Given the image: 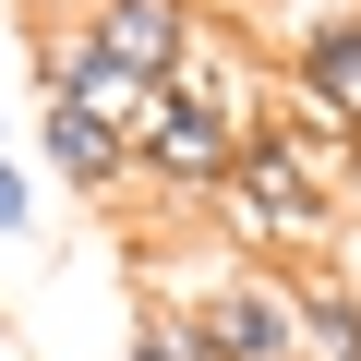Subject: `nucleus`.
Listing matches in <instances>:
<instances>
[{"instance_id":"obj_1","label":"nucleus","mask_w":361,"mask_h":361,"mask_svg":"<svg viewBox=\"0 0 361 361\" xmlns=\"http://www.w3.org/2000/svg\"><path fill=\"white\" fill-rule=\"evenodd\" d=\"M229 157H241V109H229L217 85H157V97H145V121H133V169H157L169 193H217Z\"/></svg>"},{"instance_id":"obj_2","label":"nucleus","mask_w":361,"mask_h":361,"mask_svg":"<svg viewBox=\"0 0 361 361\" xmlns=\"http://www.w3.org/2000/svg\"><path fill=\"white\" fill-rule=\"evenodd\" d=\"M217 205L253 229V241H313L325 229V169L289 145V133H241L229 180H217Z\"/></svg>"},{"instance_id":"obj_3","label":"nucleus","mask_w":361,"mask_h":361,"mask_svg":"<svg viewBox=\"0 0 361 361\" xmlns=\"http://www.w3.org/2000/svg\"><path fill=\"white\" fill-rule=\"evenodd\" d=\"M85 49L133 85H180L193 61V0H85Z\"/></svg>"},{"instance_id":"obj_4","label":"nucleus","mask_w":361,"mask_h":361,"mask_svg":"<svg viewBox=\"0 0 361 361\" xmlns=\"http://www.w3.org/2000/svg\"><path fill=\"white\" fill-rule=\"evenodd\" d=\"M301 97H313L337 133H361V0H337V13L301 25Z\"/></svg>"},{"instance_id":"obj_5","label":"nucleus","mask_w":361,"mask_h":361,"mask_svg":"<svg viewBox=\"0 0 361 361\" xmlns=\"http://www.w3.org/2000/svg\"><path fill=\"white\" fill-rule=\"evenodd\" d=\"M205 349L217 361H289V289H265V277H229V289H205Z\"/></svg>"},{"instance_id":"obj_6","label":"nucleus","mask_w":361,"mask_h":361,"mask_svg":"<svg viewBox=\"0 0 361 361\" xmlns=\"http://www.w3.org/2000/svg\"><path fill=\"white\" fill-rule=\"evenodd\" d=\"M49 169L73 180V193H109V180L133 169V145H121V133H97L85 109H61V97H49Z\"/></svg>"},{"instance_id":"obj_7","label":"nucleus","mask_w":361,"mask_h":361,"mask_svg":"<svg viewBox=\"0 0 361 361\" xmlns=\"http://www.w3.org/2000/svg\"><path fill=\"white\" fill-rule=\"evenodd\" d=\"M301 349H325V361H361V313H349L337 289H301V301H289V361H301Z\"/></svg>"},{"instance_id":"obj_8","label":"nucleus","mask_w":361,"mask_h":361,"mask_svg":"<svg viewBox=\"0 0 361 361\" xmlns=\"http://www.w3.org/2000/svg\"><path fill=\"white\" fill-rule=\"evenodd\" d=\"M133 361H217V349H205V325L180 313V301H145V337H133Z\"/></svg>"},{"instance_id":"obj_9","label":"nucleus","mask_w":361,"mask_h":361,"mask_svg":"<svg viewBox=\"0 0 361 361\" xmlns=\"http://www.w3.org/2000/svg\"><path fill=\"white\" fill-rule=\"evenodd\" d=\"M37 217V193H25V169H13V133H0V229H25Z\"/></svg>"},{"instance_id":"obj_10","label":"nucleus","mask_w":361,"mask_h":361,"mask_svg":"<svg viewBox=\"0 0 361 361\" xmlns=\"http://www.w3.org/2000/svg\"><path fill=\"white\" fill-rule=\"evenodd\" d=\"M37 13H85V0H37Z\"/></svg>"}]
</instances>
